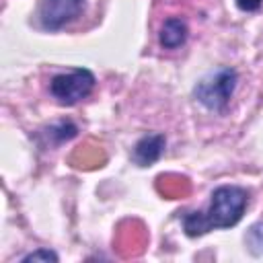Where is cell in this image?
Listing matches in <instances>:
<instances>
[{"label": "cell", "mask_w": 263, "mask_h": 263, "mask_svg": "<svg viewBox=\"0 0 263 263\" xmlns=\"http://www.w3.org/2000/svg\"><path fill=\"white\" fill-rule=\"evenodd\" d=\"M95 74L88 68H72L70 72L58 74L49 80V92L60 105H76L86 99L95 88Z\"/></svg>", "instance_id": "obj_3"}, {"label": "cell", "mask_w": 263, "mask_h": 263, "mask_svg": "<svg viewBox=\"0 0 263 263\" xmlns=\"http://www.w3.org/2000/svg\"><path fill=\"white\" fill-rule=\"evenodd\" d=\"M164 146H166V138L162 134H148L136 142L132 158L138 166H150L162 156Z\"/></svg>", "instance_id": "obj_5"}, {"label": "cell", "mask_w": 263, "mask_h": 263, "mask_svg": "<svg viewBox=\"0 0 263 263\" xmlns=\"http://www.w3.org/2000/svg\"><path fill=\"white\" fill-rule=\"evenodd\" d=\"M249 203V191L238 185H220L212 191V201L205 212H191L183 216V230L195 238L210 230L230 228L240 222Z\"/></svg>", "instance_id": "obj_1"}, {"label": "cell", "mask_w": 263, "mask_h": 263, "mask_svg": "<svg viewBox=\"0 0 263 263\" xmlns=\"http://www.w3.org/2000/svg\"><path fill=\"white\" fill-rule=\"evenodd\" d=\"M263 0H236V6L242 10V12H257L261 8Z\"/></svg>", "instance_id": "obj_9"}, {"label": "cell", "mask_w": 263, "mask_h": 263, "mask_svg": "<svg viewBox=\"0 0 263 263\" xmlns=\"http://www.w3.org/2000/svg\"><path fill=\"white\" fill-rule=\"evenodd\" d=\"M82 10L84 0H41L37 21L45 31H60L68 23L76 21Z\"/></svg>", "instance_id": "obj_4"}, {"label": "cell", "mask_w": 263, "mask_h": 263, "mask_svg": "<svg viewBox=\"0 0 263 263\" xmlns=\"http://www.w3.org/2000/svg\"><path fill=\"white\" fill-rule=\"evenodd\" d=\"M23 263H37V261H43V263H58L60 261V257H58V253H53V251H49V249H37V251H31L29 255H25L23 259H21Z\"/></svg>", "instance_id": "obj_8"}, {"label": "cell", "mask_w": 263, "mask_h": 263, "mask_svg": "<svg viewBox=\"0 0 263 263\" xmlns=\"http://www.w3.org/2000/svg\"><path fill=\"white\" fill-rule=\"evenodd\" d=\"M236 82H238L236 70L230 68V66H222V68H216V70L208 72L195 84L193 97L208 111L222 113L226 109V105L230 103V97L234 95Z\"/></svg>", "instance_id": "obj_2"}, {"label": "cell", "mask_w": 263, "mask_h": 263, "mask_svg": "<svg viewBox=\"0 0 263 263\" xmlns=\"http://www.w3.org/2000/svg\"><path fill=\"white\" fill-rule=\"evenodd\" d=\"M78 134V127L72 121H58L55 125H49L47 138H53V144H62Z\"/></svg>", "instance_id": "obj_7"}, {"label": "cell", "mask_w": 263, "mask_h": 263, "mask_svg": "<svg viewBox=\"0 0 263 263\" xmlns=\"http://www.w3.org/2000/svg\"><path fill=\"white\" fill-rule=\"evenodd\" d=\"M189 37V27L183 18L179 16H171L162 23L160 33H158V41L164 49H177L181 47Z\"/></svg>", "instance_id": "obj_6"}, {"label": "cell", "mask_w": 263, "mask_h": 263, "mask_svg": "<svg viewBox=\"0 0 263 263\" xmlns=\"http://www.w3.org/2000/svg\"><path fill=\"white\" fill-rule=\"evenodd\" d=\"M251 230H253V232H257V234H259V236H261V240H259V242H261V245H263V224H261V226H253V228H251Z\"/></svg>", "instance_id": "obj_10"}]
</instances>
